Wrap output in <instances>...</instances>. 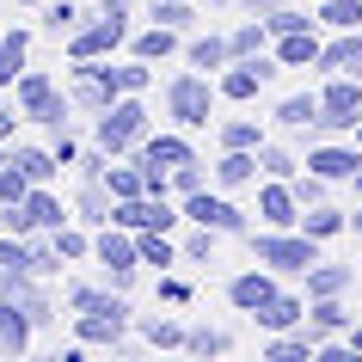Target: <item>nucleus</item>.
I'll return each instance as SVG.
<instances>
[{
  "instance_id": "c9c22d12",
  "label": "nucleus",
  "mask_w": 362,
  "mask_h": 362,
  "mask_svg": "<svg viewBox=\"0 0 362 362\" xmlns=\"http://www.w3.org/2000/svg\"><path fill=\"white\" fill-rule=\"evenodd\" d=\"M301 172V153L276 148V141H258V178H295Z\"/></svg>"
},
{
  "instance_id": "5701e85b",
  "label": "nucleus",
  "mask_w": 362,
  "mask_h": 362,
  "mask_svg": "<svg viewBox=\"0 0 362 362\" xmlns=\"http://www.w3.org/2000/svg\"><path fill=\"white\" fill-rule=\"evenodd\" d=\"M185 62H191L197 74H221V68H228V37H221V31H209V37H191L185 43Z\"/></svg>"
},
{
  "instance_id": "c03bdc74",
  "label": "nucleus",
  "mask_w": 362,
  "mask_h": 362,
  "mask_svg": "<svg viewBox=\"0 0 362 362\" xmlns=\"http://www.w3.org/2000/svg\"><path fill=\"white\" fill-rule=\"evenodd\" d=\"M307 25H313V19H307V13H295V6L264 13V31H270V37H288V31H307Z\"/></svg>"
},
{
  "instance_id": "a18cd8bd",
  "label": "nucleus",
  "mask_w": 362,
  "mask_h": 362,
  "mask_svg": "<svg viewBox=\"0 0 362 362\" xmlns=\"http://www.w3.org/2000/svg\"><path fill=\"white\" fill-rule=\"evenodd\" d=\"M25 191H31V178H25V172L13 166V160H6V166H0V209H13V203H19Z\"/></svg>"
},
{
  "instance_id": "20e7f679",
  "label": "nucleus",
  "mask_w": 362,
  "mask_h": 362,
  "mask_svg": "<svg viewBox=\"0 0 362 362\" xmlns=\"http://www.w3.org/2000/svg\"><path fill=\"white\" fill-rule=\"evenodd\" d=\"M148 129H153V117H148V105H141V93H117L111 105L98 111V123H93V148H105L117 160V153H129Z\"/></svg>"
},
{
  "instance_id": "0eeeda50",
  "label": "nucleus",
  "mask_w": 362,
  "mask_h": 362,
  "mask_svg": "<svg viewBox=\"0 0 362 362\" xmlns=\"http://www.w3.org/2000/svg\"><path fill=\"white\" fill-rule=\"evenodd\" d=\"M93 258L105 264V283L117 288V295H129V283H135V270H141V258H135V233H123V228H93Z\"/></svg>"
},
{
  "instance_id": "a211bd4d",
  "label": "nucleus",
  "mask_w": 362,
  "mask_h": 362,
  "mask_svg": "<svg viewBox=\"0 0 362 362\" xmlns=\"http://www.w3.org/2000/svg\"><path fill=\"white\" fill-rule=\"evenodd\" d=\"M270 56H276V68H313V62H320L313 25H307V31H288V37H270Z\"/></svg>"
},
{
  "instance_id": "6ab92c4d",
  "label": "nucleus",
  "mask_w": 362,
  "mask_h": 362,
  "mask_svg": "<svg viewBox=\"0 0 362 362\" xmlns=\"http://www.w3.org/2000/svg\"><path fill=\"white\" fill-rule=\"evenodd\" d=\"M301 283H307V295H350L356 288V264H307L301 270Z\"/></svg>"
},
{
  "instance_id": "864d4df0",
  "label": "nucleus",
  "mask_w": 362,
  "mask_h": 362,
  "mask_svg": "<svg viewBox=\"0 0 362 362\" xmlns=\"http://www.w3.org/2000/svg\"><path fill=\"white\" fill-rule=\"evenodd\" d=\"M350 141H356V148H362V117H356V129H350Z\"/></svg>"
},
{
  "instance_id": "79ce46f5",
  "label": "nucleus",
  "mask_w": 362,
  "mask_h": 362,
  "mask_svg": "<svg viewBox=\"0 0 362 362\" xmlns=\"http://www.w3.org/2000/svg\"><path fill=\"white\" fill-rule=\"evenodd\" d=\"M74 25H80V6H74V0H43V31H49V37H68Z\"/></svg>"
},
{
  "instance_id": "ea45409f",
  "label": "nucleus",
  "mask_w": 362,
  "mask_h": 362,
  "mask_svg": "<svg viewBox=\"0 0 362 362\" xmlns=\"http://www.w3.org/2000/svg\"><path fill=\"white\" fill-rule=\"evenodd\" d=\"M215 240H221V233L191 228V233H185V246H178V264H215Z\"/></svg>"
},
{
  "instance_id": "b1692460",
  "label": "nucleus",
  "mask_w": 362,
  "mask_h": 362,
  "mask_svg": "<svg viewBox=\"0 0 362 362\" xmlns=\"http://www.w3.org/2000/svg\"><path fill=\"white\" fill-rule=\"evenodd\" d=\"M313 117H320V93H288L276 111H270V123H283V129H313Z\"/></svg>"
},
{
  "instance_id": "9b49d317",
  "label": "nucleus",
  "mask_w": 362,
  "mask_h": 362,
  "mask_svg": "<svg viewBox=\"0 0 362 362\" xmlns=\"http://www.w3.org/2000/svg\"><path fill=\"white\" fill-rule=\"evenodd\" d=\"M307 172H320V178H332V185H350L362 172V148L356 141H307Z\"/></svg>"
},
{
  "instance_id": "f8f14e48",
  "label": "nucleus",
  "mask_w": 362,
  "mask_h": 362,
  "mask_svg": "<svg viewBox=\"0 0 362 362\" xmlns=\"http://www.w3.org/2000/svg\"><path fill=\"white\" fill-rule=\"evenodd\" d=\"M301 221V203L288 191V178H264L258 185V228H295Z\"/></svg>"
},
{
  "instance_id": "39448f33",
  "label": "nucleus",
  "mask_w": 362,
  "mask_h": 362,
  "mask_svg": "<svg viewBox=\"0 0 362 362\" xmlns=\"http://www.w3.org/2000/svg\"><path fill=\"white\" fill-rule=\"evenodd\" d=\"M356 117H362V80L356 74H325L313 129H320V135H350V129H356Z\"/></svg>"
},
{
  "instance_id": "412c9836",
  "label": "nucleus",
  "mask_w": 362,
  "mask_h": 362,
  "mask_svg": "<svg viewBox=\"0 0 362 362\" xmlns=\"http://www.w3.org/2000/svg\"><path fill=\"white\" fill-rule=\"evenodd\" d=\"M25 56H31V31L13 25V31L0 37V93H13V80L25 74Z\"/></svg>"
},
{
  "instance_id": "aec40b11",
  "label": "nucleus",
  "mask_w": 362,
  "mask_h": 362,
  "mask_svg": "<svg viewBox=\"0 0 362 362\" xmlns=\"http://www.w3.org/2000/svg\"><path fill=\"white\" fill-rule=\"evenodd\" d=\"M31 332H37V325L25 320V307L0 295V356H25V344H31Z\"/></svg>"
},
{
  "instance_id": "ddd939ff",
  "label": "nucleus",
  "mask_w": 362,
  "mask_h": 362,
  "mask_svg": "<svg viewBox=\"0 0 362 362\" xmlns=\"http://www.w3.org/2000/svg\"><path fill=\"white\" fill-rule=\"evenodd\" d=\"M276 270H240V276H228V301H233V313H258V307L270 301V295H276Z\"/></svg>"
},
{
  "instance_id": "4c0bfd02",
  "label": "nucleus",
  "mask_w": 362,
  "mask_h": 362,
  "mask_svg": "<svg viewBox=\"0 0 362 362\" xmlns=\"http://www.w3.org/2000/svg\"><path fill=\"white\" fill-rule=\"evenodd\" d=\"M56 252H62V264H80V258H93V233L80 228V221H62L56 228Z\"/></svg>"
},
{
  "instance_id": "09e8293b",
  "label": "nucleus",
  "mask_w": 362,
  "mask_h": 362,
  "mask_svg": "<svg viewBox=\"0 0 362 362\" xmlns=\"http://www.w3.org/2000/svg\"><path fill=\"white\" fill-rule=\"evenodd\" d=\"M233 6H240V13H252V19H264V13H276L283 0H233Z\"/></svg>"
},
{
  "instance_id": "c756f323",
  "label": "nucleus",
  "mask_w": 362,
  "mask_h": 362,
  "mask_svg": "<svg viewBox=\"0 0 362 362\" xmlns=\"http://www.w3.org/2000/svg\"><path fill=\"white\" fill-rule=\"evenodd\" d=\"M6 153H13V166H19L31 185H56L62 166H56V153H49V148H6Z\"/></svg>"
},
{
  "instance_id": "5fc2aeb1",
  "label": "nucleus",
  "mask_w": 362,
  "mask_h": 362,
  "mask_svg": "<svg viewBox=\"0 0 362 362\" xmlns=\"http://www.w3.org/2000/svg\"><path fill=\"white\" fill-rule=\"evenodd\" d=\"M13 6H43V0H13Z\"/></svg>"
},
{
  "instance_id": "3c124183",
  "label": "nucleus",
  "mask_w": 362,
  "mask_h": 362,
  "mask_svg": "<svg viewBox=\"0 0 362 362\" xmlns=\"http://www.w3.org/2000/svg\"><path fill=\"white\" fill-rule=\"evenodd\" d=\"M344 338H350V350L362 356V320H350V332H344Z\"/></svg>"
},
{
  "instance_id": "72a5a7b5",
  "label": "nucleus",
  "mask_w": 362,
  "mask_h": 362,
  "mask_svg": "<svg viewBox=\"0 0 362 362\" xmlns=\"http://www.w3.org/2000/svg\"><path fill=\"white\" fill-rule=\"evenodd\" d=\"M25 252H31V276H56L62 270V252H56V233H25Z\"/></svg>"
},
{
  "instance_id": "c85d7f7f",
  "label": "nucleus",
  "mask_w": 362,
  "mask_h": 362,
  "mask_svg": "<svg viewBox=\"0 0 362 362\" xmlns=\"http://www.w3.org/2000/svg\"><path fill=\"white\" fill-rule=\"evenodd\" d=\"M135 258L153 264V270H172V264H178V246H172L160 228H141V233H135Z\"/></svg>"
},
{
  "instance_id": "f3484780",
  "label": "nucleus",
  "mask_w": 362,
  "mask_h": 362,
  "mask_svg": "<svg viewBox=\"0 0 362 362\" xmlns=\"http://www.w3.org/2000/svg\"><path fill=\"white\" fill-rule=\"evenodd\" d=\"M252 320L264 325V332H295V325L307 320V295H288V288H276V295H270V301L258 307Z\"/></svg>"
},
{
  "instance_id": "2f4dec72",
  "label": "nucleus",
  "mask_w": 362,
  "mask_h": 362,
  "mask_svg": "<svg viewBox=\"0 0 362 362\" xmlns=\"http://www.w3.org/2000/svg\"><path fill=\"white\" fill-rule=\"evenodd\" d=\"M135 332L148 344H160V350H172V344H185V325L172 320V313H135Z\"/></svg>"
},
{
  "instance_id": "f03ea898",
  "label": "nucleus",
  "mask_w": 362,
  "mask_h": 362,
  "mask_svg": "<svg viewBox=\"0 0 362 362\" xmlns=\"http://www.w3.org/2000/svg\"><path fill=\"white\" fill-rule=\"evenodd\" d=\"M252 258L276 276H301L307 264H320V240H307L301 228H252Z\"/></svg>"
},
{
  "instance_id": "8fccbe9b",
  "label": "nucleus",
  "mask_w": 362,
  "mask_h": 362,
  "mask_svg": "<svg viewBox=\"0 0 362 362\" xmlns=\"http://www.w3.org/2000/svg\"><path fill=\"white\" fill-rule=\"evenodd\" d=\"M129 6L135 0H98V13H111V19H129Z\"/></svg>"
},
{
  "instance_id": "f257e3e1",
  "label": "nucleus",
  "mask_w": 362,
  "mask_h": 362,
  "mask_svg": "<svg viewBox=\"0 0 362 362\" xmlns=\"http://www.w3.org/2000/svg\"><path fill=\"white\" fill-rule=\"evenodd\" d=\"M6 98L19 105L25 123H43L49 135L74 123V98H68V86H62L56 74H43V68H25V74L13 80V93H6Z\"/></svg>"
},
{
  "instance_id": "4468645a",
  "label": "nucleus",
  "mask_w": 362,
  "mask_h": 362,
  "mask_svg": "<svg viewBox=\"0 0 362 362\" xmlns=\"http://www.w3.org/2000/svg\"><path fill=\"white\" fill-rule=\"evenodd\" d=\"M350 320H356V313L344 307V295H307V320L301 325L313 332V338H344Z\"/></svg>"
},
{
  "instance_id": "6e6d98bb",
  "label": "nucleus",
  "mask_w": 362,
  "mask_h": 362,
  "mask_svg": "<svg viewBox=\"0 0 362 362\" xmlns=\"http://www.w3.org/2000/svg\"><path fill=\"white\" fill-rule=\"evenodd\" d=\"M6 160H13V153H6V148H0V166H6Z\"/></svg>"
},
{
  "instance_id": "7c9ffc66",
  "label": "nucleus",
  "mask_w": 362,
  "mask_h": 362,
  "mask_svg": "<svg viewBox=\"0 0 362 362\" xmlns=\"http://www.w3.org/2000/svg\"><path fill=\"white\" fill-rule=\"evenodd\" d=\"M264 49H270L264 19H246V25H233V31H228V62H240V56H264Z\"/></svg>"
},
{
  "instance_id": "a19ab883",
  "label": "nucleus",
  "mask_w": 362,
  "mask_h": 362,
  "mask_svg": "<svg viewBox=\"0 0 362 362\" xmlns=\"http://www.w3.org/2000/svg\"><path fill=\"white\" fill-rule=\"evenodd\" d=\"M111 295H117L111 283H68V307H74V313H93V307H111Z\"/></svg>"
},
{
  "instance_id": "de8ad7c7",
  "label": "nucleus",
  "mask_w": 362,
  "mask_h": 362,
  "mask_svg": "<svg viewBox=\"0 0 362 362\" xmlns=\"http://www.w3.org/2000/svg\"><path fill=\"white\" fill-rule=\"evenodd\" d=\"M25 117H19V105H13V98H6V105H0V148H6V141H13V129H19Z\"/></svg>"
},
{
  "instance_id": "4be33fe9",
  "label": "nucleus",
  "mask_w": 362,
  "mask_h": 362,
  "mask_svg": "<svg viewBox=\"0 0 362 362\" xmlns=\"http://www.w3.org/2000/svg\"><path fill=\"white\" fill-rule=\"evenodd\" d=\"M74 221L80 228H105V221H111V191H105V178H86V185H80Z\"/></svg>"
},
{
  "instance_id": "393cba45",
  "label": "nucleus",
  "mask_w": 362,
  "mask_h": 362,
  "mask_svg": "<svg viewBox=\"0 0 362 362\" xmlns=\"http://www.w3.org/2000/svg\"><path fill=\"white\" fill-rule=\"evenodd\" d=\"M129 56H141V62H166V56H178V31H166V25L135 31V37H129Z\"/></svg>"
},
{
  "instance_id": "9d476101",
  "label": "nucleus",
  "mask_w": 362,
  "mask_h": 362,
  "mask_svg": "<svg viewBox=\"0 0 362 362\" xmlns=\"http://www.w3.org/2000/svg\"><path fill=\"white\" fill-rule=\"evenodd\" d=\"M135 320V307L123 295H111V307H93V313H74V338L80 344H123V325Z\"/></svg>"
},
{
  "instance_id": "1a4fd4ad",
  "label": "nucleus",
  "mask_w": 362,
  "mask_h": 362,
  "mask_svg": "<svg viewBox=\"0 0 362 362\" xmlns=\"http://www.w3.org/2000/svg\"><path fill=\"white\" fill-rule=\"evenodd\" d=\"M270 74H276V56H240V62H228L221 74H215V98H228V105H252V98L270 86Z\"/></svg>"
},
{
  "instance_id": "603ef678",
  "label": "nucleus",
  "mask_w": 362,
  "mask_h": 362,
  "mask_svg": "<svg viewBox=\"0 0 362 362\" xmlns=\"http://www.w3.org/2000/svg\"><path fill=\"white\" fill-rule=\"evenodd\" d=\"M350 191H356V203H362V172H356V178H350Z\"/></svg>"
},
{
  "instance_id": "6e6552de",
  "label": "nucleus",
  "mask_w": 362,
  "mask_h": 362,
  "mask_svg": "<svg viewBox=\"0 0 362 362\" xmlns=\"http://www.w3.org/2000/svg\"><path fill=\"white\" fill-rule=\"evenodd\" d=\"M123 43H129V19L98 13L93 25H74V31H68V62H111Z\"/></svg>"
},
{
  "instance_id": "473e14b6",
  "label": "nucleus",
  "mask_w": 362,
  "mask_h": 362,
  "mask_svg": "<svg viewBox=\"0 0 362 362\" xmlns=\"http://www.w3.org/2000/svg\"><path fill=\"white\" fill-rule=\"evenodd\" d=\"M215 141H221V148H258L264 129H258V117H221V123H215Z\"/></svg>"
},
{
  "instance_id": "bb28decb",
  "label": "nucleus",
  "mask_w": 362,
  "mask_h": 362,
  "mask_svg": "<svg viewBox=\"0 0 362 362\" xmlns=\"http://www.w3.org/2000/svg\"><path fill=\"white\" fill-rule=\"evenodd\" d=\"M295 228H301L307 240H320V246H325V240H338V233H344V209L313 203V209H301V221H295Z\"/></svg>"
},
{
  "instance_id": "7ed1b4c3",
  "label": "nucleus",
  "mask_w": 362,
  "mask_h": 362,
  "mask_svg": "<svg viewBox=\"0 0 362 362\" xmlns=\"http://www.w3.org/2000/svg\"><path fill=\"white\" fill-rule=\"evenodd\" d=\"M160 98H166V123H172V129L191 135V129H209V123H215V80L197 74V68L172 74Z\"/></svg>"
},
{
  "instance_id": "cd10ccee",
  "label": "nucleus",
  "mask_w": 362,
  "mask_h": 362,
  "mask_svg": "<svg viewBox=\"0 0 362 362\" xmlns=\"http://www.w3.org/2000/svg\"><path fill=\"white\" fill-rule=\"evenodd\" d=\"M105 74H111L117 93H148V86H153V62H141V56H129V62H105Z\"/></svg>"
},
{
  "instance_id": "49530a36",
  "label": "nucleus",
  "mask_w": 362,
  "mask_h": 362,
  "mask_svg": "<svg viewBox=\"0 0 362 362\" xmlns=\"http://www.w3.org/2000/svg\"><path fill=\"white\" fill-rule=\"evenodd\" d=\"M160 301H172V307H185L191 301V283H178L172 270H160Z\"/></svg>"
},
{
  "instance_id": "58836bf2",
  "label": "nucleus",
  "mask_w": 362,
  "mask_h": 362,
  "mask_svg": "<svg viewBox=\"0 0 362 362\" xmlns=\"http://www.w3.org/2000/svg\"><path fill=\"white\" fill-rule=\"evenodd\" d=\"M288 191H295V203H301V209H313V203H325V197H332V178H320V172H295V178H288Z\"/></svg>"
},
{
  "instance_id": "a878e982",
  "label": "nucleus",
  "mask_w": 362,
  "mask_h": 362,
  "mask_svg": "<svg viewBox=\"0 0 362 362\" xmlns=\"http://www.w3.org/2000/svg\"><path fill=\"white\" fill-rule=\"evenodd\" d=\"M148 19L166 25V31H178V37H191L197 31V6L191 0H148Z\"/></svg>"
},
{
  "instance_id": "4d7b16f0",
  "label": "nucleus",
  "mask_w": 362,
  "mask_h": 362,
  "mask_svg": "<svg viewBox=\"0 0 362 362\" xmlns=\"http://www.w3.org/2000/svg\"><path fill=\"white\" fill-rule=\"evenodd\" d=\"M209 6H233V0H209Z\"/></svg>"
},
{
  "instance_id": "f704fd0d",
  "label": "nucleus",
  "mask_w": 362,
  "mask_h": 362,
  "mask_svg": "<svg viewBox=\"0 0 362 362\" xmlns=\"http://www.w3.org/2000/svg\"><path fill=\"white\" fill-rule=\"evenodd\" d=\"M325 31H362V0H320V19Z\"/></svg>"
},
{
  "instance_id": "37998d69",
  "label": "nucleus",
  "mask_w": 362,
  "mask_h": 362,
  "mask_svg": "<svg viewBox=\"0 0 362 362\" xmlns=\"http://www.w3.org/2000/svg\"><path fill=\"white\" fill-rule=\"evenodd\" d=\"M203 185H209L203 160H185V166H172V172H166V191H172V197H191V191H203Z\"/></svg>"
},
{
  "instance_id": "2eb2a0df",
  "label": "nucleus",
  "mask_w": 362,
  "mask_h": 362,
  "mask_svg": "<svg viewBox=\"0 0 362 362\" xmlns=\"http://www.w3.org/2000/svg\"><path fill=\"white\" fill-rule=\"evenodd\" d=\"M320 74H356L362 80V31H338L332 43H320Z\"/></svg>"
},
{
  "instance_id": "dca6fc26",
  "label": "nucleus",
  "mask_w": 362,
  "mask_h": 362,
  "mask_svg": "<svg viewBox=\"0 0 362 362\" xmlns=\"http://www.w3.org/2000/svg\"><path fill=\"white\" fill-rule=\"evenodd\" d=\"M221 191H240V185H258V148H221V160H215L209 172Z\"/></svg>"
},
{
  "instance_id": "e433bc0d",
  "label": "nucleus",
  "mask_w": 362,
  "mask_h": 362,
  "mask_svg": "<svg viewBox=\"0 0 362 362\" xmlns=\"http://www.w3.org/2000/svg\"><path fill=\"white\" fill-rule=\"evenodd\" d=\"M228 332H221V325H185V350H191V356H228Z\"/></svg>"
},
{
  "instance_id": "423d86ee",
  "label": "nucleus",
  "mask_w": 362,
  "mask_h": 362,
  "mask_svg": "<svg viewBox=\"0 0 362 362\" xmlns=\"http://www.w3.org/2000/svg\"><path fill=\"white\" fill-rule=\"evenodd\" d=\"M178 215L191 221V228H209V233H252V215L240 209V203H228L221 191H191V197H178Z\"/></svg>"
}]
</instances>
